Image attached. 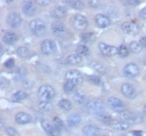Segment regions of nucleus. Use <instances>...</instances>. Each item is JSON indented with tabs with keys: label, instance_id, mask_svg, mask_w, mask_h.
Returning a JSON list of instances; mask_svg holds the SVG:
<instances>
[{
	"label": "nucleus",
	"instance_id": "7",
	"mask_svg": "<svg viewBox=\"0 0 146 136\" xmlns=\"http://www.w3.org/2000/svg\"><path fill=\"white\" fill-rule=\"evenodd\" d=\"M41 50L44 54H52L56 51V44L52 39H46L42 43Z\"/></svg>",
	"mask_w": 146,
	"mask_h": 136
},
{
	"label": "nucleus",
	"instance_id": "44",
	"mask_svg": "<svg viewBox=\"0 0 146 136\" xmlns=\"http://www.w3.org/2000/svg\"><path fill=\"white\" fill-rule=\"evenodd\" d=\"M140 17L142 19H144V20H146V7L145 9H143L140 12Z\"/></svg>",
	"mask_w": 146,
	"mask_h": 136
},
{
	"label": "nucleus",
	"instance_id": "13",
	"mask_svg": "<svg viewBox=\"0 0 146 136\" xmlns=\"http://www.w3.org/2000/svg\"><path fill=\"white\" fill-rule=\"evenodd\" d=\"M95 23L98 27L100 28H106L108 26H110L111 24V20H110L109 17L102 15V14H99V15H96L95 17Z\"/></svg>",
	"mask_w": 146,
	"mask_h": 136
},
{
	"label": "nucleus",
	"instance_id": "33",
	"mask_svg": "<svg viewBox=\"0 0 146 136\" xmlns=\"http://www.w3.org/2000/svg\"><path fill=\"white\" fill-rule=\"evenodd\" d=\"M67 4L72 7V9H82L84 7V2L82 1H78V0H74V1H67Z\"/></svg>",
	"mask_w": 146,
	"mask_h": 136
},
{
	"label": "nucleus",
	"instance_id": "30",
	"mask_svg": "<svg viewBox=\"0 0 146 136\" xmlns=\"http://www.w3.org/2000/svg\"><path fill=\"white\" fill-rule=\"evenodd\" d=\"M52 124H53V126L55 127V129L58 131H63L65 129V125H64V122L62 121L60 118H53V120H52Z\"/></svg>",
	"mask_w": 146,
	"mask_h": 136
},
{
	"label": "nucleus",
	"instance_id": "1",
	"mask_svg": "<svg viewBox=\"0 0 146 136\" xmlns=\"http://www.w3.org/2000/svg\"><path fill=\"white\" fill-rule=\"evenodd\" d=\"M86 109H87L89 112L98 115L104 112V110H106V105H104V103L101 100L95 99V100H91L90 102L87 103Z\"/></svg>",
	"mask_w": 146,
	"mask_h": 136
},
{
	"label": "nucleus",
	"instance_id": "41",
	"mask_svg": "<svg viewBox=\"0 0 146 136\" xmlns=\"http://www.w3.org/2000/svg\"><path fill=\"white\" fill-rule=\"evenodd\" d=\"M4 67H5L6 69H12V68H14L15 67V60H14L13 58L7 59V60L4 62Z\"/></svg>",
	"mask_w": 146,
	"mask_h": 136
},
{
	"label": "nucleus",
	"instance_id": "31",
	"mask_svg": "<svg viewBox=\"0 0 146 136\" xmlns=\"http://www.w3.org/2000/svg\"><path fill=\"white\" fill-rule=\"evenodd\" d=\"M58 106H60L63 110H65V111H69V110L72 109V104H71V102L66 100V99H63V100L60 101Z\"/></svg>",
	"mask_w": 146,
	"mask_h": 136
},
{
	"label": "nucleus",
	"instance_id": "40",
	"mask_svg": "<svg viewBox=\"0 0 146 136\" xmlns=\"http://www.w3.org/2000/svg\"><path fill=\"white\" fill-rule=\"evenodd\" d=\"M5 132L7 133V135L9 136H20L18 132H17V130L14 129V128H12V127L5 128Z\"/></svg>",
	"mask_w": 146,
	"mask_h": 136
},
{
	"label": "nucleus",
	"instance_id": "52",
	"mask_svg": "<svg viewBox=\"0 0 146 136\" xmlns=\"http://www.w3.org/2000/svg\"><path fill=\"white\" fill-rule=\"evenodd\" d=\"M104 136H107V135H104Z\"/></svg>",
	"mask_w": 146,
	"mask_h": 136
},
{
	"label": "nucleus",
	"instance_id": "50",
	"mask_svg": "<svg viewBox=\"0 0 146 136\" xmlns=\"http://www.w3.org/2000/svg\"><path fill=\"white\" fill-rule=\"evenodd\" d=\"M144 114L146 115V106H145V107H144Z\"/></svg>",
	"mask_w": 146,
	"mask_h": 136
},
{
	"label": "nucleus",
	"instance_id": "2",
	"mask_svg": "<svg viewBox=\"0 0 146 136\" xmlns=\"http://www.w3.org/2000/svg\"><path fill=\"white\" fill-rule=\"evenodd\" d=\"M29 28H31V32L36 36H42L46 32L45 23L42 20H34V21H31V24H29Z\"/></svg>",
	"mask_w": 146,
	"mask_h": 136
},
{
	"label": "nucleus",
	"instance_id": "38",
	"mask_svg": "<svg viewBox=\"0 0 146 136\" xmlns=\"http://www.w3.org/2000/svg\"><path fill=\"white\" fill-rule=\"evenodd\" d=\"M91 66H92V68L96 71V72H98V73H104V67H102L99 62H97V61H93V62L91 64Z\"/></svg>",
	"mask_w": 146,
	"mask_h": 136
},
{
	"label": "nucleus",
	"instance_id": "15",
	"mask_svg": "<svg viewBox=\"0 0 146 136\" xmlns=\"http://www.w3.org/2000/svg\"><path fill=\"white\" fill-rule=\"evenodd\" d=\"M51 30L53 32V34L55 35H63L65 34L66 32V27H65L64 23H62V22H54V23H52L51 25Z\"/></svg>",
	"mask_w": 146,
	"mask_h": 136
},
{
	"label": "nucleus",
	"instance_id": "18",
	"mask_svg": "<svg viewBox=\"0 0 146 136\" xmlns=\"http://www.w3.org/2000/svg\"><path fill=\"white\" fill-rule=\"evenodd\" d=\"M66 15H67V9L64 6H56L51 12V16L54 19H63Z\"/></svg>",
	"mask_w": 146,
	"mask_h": 136
},
{
	"label": "nucleus",
	"instance_id": "12",
	"mask_svg": "<svg viewBox=\"0 0 146 136\" xmlns=\"http://www.w3.org/2000/svg\"><path fill=\"white\" fill-rule=\"evenodd\" d=\"M122 30L128 34H137L139 31L137 24H135L134 22H124L121 26Z\"/></svg>",
	"mask_w": 146,
	"mask_h": 136
},
{
	"label": "nucleus",
	"instance_id": "14",
	"mask_svg": "<svg viewBox=\"0 0 146 136\" xmlns=\"http://www.w3.org/2000/svg\"><path fill=\"white\" fill-rule=\"evenodd\" d=\"M42 127L46 133L48 134V136H60V131L56 130L53 125L49 124V123H47V122H45V121H43Z\"/></svg>",
	"mask_w": 146,
	"mask_h": 136
},
{
	"label": "nucleus",
	"instance_id": "45",
	"mask_svg": "<svg viewBox=\"0 0 146 136\" xmlns=\"http://www.w3.org/2000/svg\"><path fill=\"white\" fill-rule=\"evenodd\" d=\"M140 44L143 48L146 49V36H144V37H142V39H140Z\"/></svg>",
	"mask_w": 146,
	"mask_h": 136
},
{
	"label": "nucleus",
	"instance_id": "25",
	"mask_svg": "<svg viewBox=\"0 0 146 136\" xmlns=\"http://www.w3.org/2000/svg\"><path fill=\"white\" fill-rule=\"evenodd\" d=\"M64 91L66 94L71 95V94H73V93L75 94L76 91H77V89H76V85L74 84V83H72V82H70V81H67L64 84Z\"/></svg>",
	"mask_w": 146,
	"mask_h": 136
},
{
	"label": "nucleus",
	"instance_id": "34",
	"mask_svg": "<svg viewBox=\"0 0 146 136\" xmlns=\"http://www.w3.org/2000/svg\"><path fill=\"white\" fill-rule=\"evenodd\" d=\"M88 80L95 85H102L104 84V82H102V80H101L100 77H98V76H96V75L88 76Z\"/></svg>",
	"mask_w": 146,
	"mask_h": 136
},
{
	"label": "nucleus",
	"instance_id": "49",
	"mask_svg": "<svg viewBox=\"0 0 146 136\" xmlns=\"http://www.w3.org/2000/svg\"><path fill=\"white\" fill-rule=\"evenodd\" d=\"M38 4H48V1H36Z\"/></svg>",
	"mask_w": 146,
	"mask_h": 136
},
{
	"label": "nucleus",
	"instance_id": "46",
	"mask_svg": "<svg viewBox=\"0 0 146 136\" xmlns=\"http://www.w3.org/2000/svg\"><path fill=\"white\" fill-rule=\"evenodd\" d=\"M23 85L25 87H31L33 86V83L31 81H23Z\"/></svg>",
	"mask_w": 146,
	"mask_h": 136
},
{
	"label": "nucleus",
	"instance_id": "39",
	"mask_svg": "<svg viewBox=\"0 0 146 136\" xmlns=\"http://www.w3.org/2000/svg\"><path fill=\"white\" fill-rule=\"evenodd\" d=\"M25 74H26V72H25L24 69H22V68H20V69H18V71H17V73H16V79H18V80H22V79L25 77Z\"/></svg>",
	"mask_w": 146,
	"mask_h": 136
},
{
	"label": "nucleus",
	"instance_id": "19",
	"mask_svg": "<svg viewBox=\"0 0 146 136\" xmlns=\"http://www.w3.org/2000/svg\"><path fill=\"white\" fill-rule=\"evenodd\" d=\"M16 122L20 125L27 124V123L31 122V116L26 112H19L18 114L16 115Z\"/></svg>",
	"mask_w": 146,
	"mask_h": 136
},
{
	"label": "nucleus",
	"instance_id": "3",
	"mask_svg": "<svg viewBox=\"0 0 146 136\" xmlns=\"http://www.w3.org/2000/svg\"><path fill=\"white\" fill-rule=\"evenodd\" d=\"M38 95L42 101H49L54 97V89L50 85H43L40 87Z\"/></svg>",
	"mask_w": 146,
	"mask_h": 136
},
{
	"label": "nucleus",
	"instance_id": "23",
	"mask_svg": "<svg viewBox=\"0 0 146 136\" xmlns=\"http://www.w3.org/2000/svg\"><path fill=\"white\" fill-rule=\"evenodd\" d=\"M76 54H78L82 57H87L90 54V49L86 45H78L76 48Z\"/></svg>",
	"mask_w": 146,
	"mask_h": 136
},
{
	"label": "nucleus",
	"instance_id": "51",
	"mask_svg": "<svg viewBox=\"0 0 146 136\" xmlns=\"http://www.w3.org/2000/svg\"><path fill=\"white\" fill-rule=\"evenodd\" d=\"M120 136H126V135H120Z\"/></svg>",
	"mask_w": 146,
	"mask_h": 136
},
{
	"label": "nucleus",
	"instance_id": "35",
	"mask_svg": "<svg viewBox=\"0 0 146 136\" xmlns=\"http://www.w3.org/2000/svg\"><path fill=\"white\" fill-rule=\"evenodd\" d=\"M129 49L131 50V52L134 53H139L142 50V46H141L140 43L138 42H131V45H129Z\"/></svg>",
	"mask_w": 146,
	"mask_h": 136
},
{
	"label": "nucleus",
	"instance_id": "32",
	"mask_svg": "<svg viewBox=\"0 0 146 136\" xmlns=\"http://www.w3.org/2000/svg\"><path fill=\"white\" fill-rule=\"evenodd\" d=\"M118 54L121 56V57H126L129 54V49L127 48L126 45H121L118 48Z\"/></svg>",
	"mask_w": 146,
	"mask_h": 136
},
{
	"label": "nucleus",
	"instance_id": "37",
	"mask_svg": "<svg viewBox=\"0 0 146 136\" xmlns=\"http://www.w3.org/2000/svg\"><path fill=\"white\" fill-rule=\"evenodd\" d=\"M17 53H18L19 56H21V57H26L28 56L29 54V51H28L27 48H25V47H19L17 49Z\"/></svg>",
	"mask_w": 146,
	"mask_h": 136
},
{
	"label": "nucleus",
	"instance_id": "8",
	"mask_svg": "<svg viewBox=\"0 0 146 136\" xmlns=\"http://www.w3.org/2000/svg\"><path fill=\"white\" fill-rule=\"evenodd\" d=\"M139 67H138L136 64H128L124 67V75L127 77V78H135L136 76H138L139 74Z\"/></svg>",
	"mask_w": 146,
	"mask_h": 136
},
{
	"label": "nucleus",
	"instance_id": "29",
	"mask_svg": "<svg viewBox=\"0 0 146 136\" xmlns=\"http://www.w3.org/2000/svg\"><path fill=\"white\" fill-rule=\"evenodd\" d=\"M82 56H79L78 54H71L68 56V64H78L82 62Z\"/></svg>",
	"mask_w": 146,
	"mask_h": 136
},
{
	"label": "nucleus",
	"instance_id": "42",
	"mask_svg": "<svg viewBox=\"0 0 146 136\" xmlns=\"http://www.w3.org/2000/svg\"><path fill=\"white\" fill-rule=\"evenodd\" d=\"M7 86H9V80H6V79H4V78H1V88L4 89V88H6Z\"/></svg>",
	"mask_w": 146,
	"mask_h": 136
},
{
	"label": "nucleus",
	"instance_id": "21",
	"mask_svg": "<svg viewBox=\"0 0 146 136\" xmlns=\"http://www.w3.org/2000/svg\"><path fill=\"white\" fill-rule=\"evenodd\" d=\"M82 132L85 136H98L99 135V129L94 126H86L82 129Z\"/></svg>",
	"mask_w": 146,
	"mask_h": 136
},
{
	"label": "nucleus",
	"instance_id": "4",
	"mask_svg": "<svg viewBox=\"0 0 146 136\" xmlns=\"http://www.w3.org/2000/svg\"><path fill=\"white\" fill-rule=\"evenodd\" d=\"M66 79H67V81H70L75 85H77L82 82V75L77 70H70L66 74Z\"/></svg>",
	"mask_w": 146,
	"mask_h": 136
},
{
	"label": "nucleus",
	"instance_id": "20",
	"mask_svg": "<svg viewBox=\"0 0 146 136\" xmlns=\"http://www.w3.org/2000/svg\"><path fill=\"white\" fill-rule=\"evenodd\" d=\"M80 121H82V118L78 113H73V114L69 115V118L67 120V123L70 127H77L79 124H80Z\"/></svg>",
	"mask_w": 146,
	"mask_h": 136
},
{
	"label": "nucleus",
	"instance_id": "5",
	"mask_svg": "<svg viewBox=\"0 0 146 136\" xmlns=\"http://www.w3.org/2000/svg\"><path fill=\"white\" fill-rule=\"evenodd\" d=\"M108 105H109L113 110H115L116 112H118V113L124 111V108H125L124 103L122 102L120 99H118V98H114V97L110 98L109 100H108Z\"/></svg>",
	"mask_w": 146,
	"mask_h": 136
},
{
	"label": "nucleus",
	"instance_id": "16",
	"mask_svg": "<svg viewBox=\"0 0 146 136\" xmlns=\"http://www.w3.org/2000/svg\"><path fill=\"white\" fill-rule=\"evenodd\" d=\"M36 6H35L34 2L31 1H26V2L23 3V6H22V12H24L26 16H33L36 14Z\"/></svg>",
	"mask_w": 146,
	"mask_h": 136
},
{
	"label": "nucleus",
	"instance_id": "26",
	"mask_svg": "<svg viewBox=\"0 0 146 136\" xmlns=\"http://www.w3.org/2000/svg\"><path fill=\"white\" fill-rule=\"evenodd\" d=\"M28 97V94L26 93V91H17V93H15V94L12 96V99L14 101H17V102H20V101H23L24 99H26V98Z\"/></svg>",
	"mask_w": 146,
	"mask_h": 136
},
{
	"label": "nucleus",
	"instance_id": "47",
	"mask_svg": "<svg viewBox=\"0 0 146 136\" xmlns=\"http://www.w3.org/2000/svg\"><path fill=\"white\" fill-rule=\"evenodd\" d=\"M133 135H135V136H142V132H141V131H134V132H133Z\"/></svg>",
	"mask_w": 146,
	"mask_h": 136
},
{
	"label": "nucleus",
	"instance_id": "11",
	"mask_svg": "<svg viewBox=\"0 0 146 136\" xmlns=\"http://www.w3.org/2000/svg\"><path fill=\"white\" fill-rule=\"evenodd\" d=\"M121 93L124 95L126 98H129V99H133V98L136 97V89L131 84H128V83H124V84L121 86Z\"/></svg>",
	"mask_w": 146,
	"mask_h": 136
},
{
	"label": "nucleus",
	"instance_id": "9",
	"mask_svg": "<svg viewBox=\"0 0 146 136\" xmlns=\"http://www.w3.org/2000/svg\"><path fill=\"white\" fill-rule=\"evenodd\" d=\"M7 23L13 28L20 27V25L22 23L21 16L19 15L18 12H12V14H9V17H7Z\"/></svg>",
	"mask_w": 146,
	"mask_h": 136
},
{
	"label": "nucleus",
	"instance_id": "24",
	"mask_svg": "<svg viewBox=\"0 0 146 136\" xmlns=\"http://www.w3.org/2000/svg\"><path fill=\"white\" fill-rule=\"evenodd\" d=\"M97 118L99 121L102 123L104 125H107V126H110V125L113 124V118L111 115L109 114H106V113H101V114H98L97 115Z\"/></svg>",
	"mask_w": 146,
	"mask_h": 136
},
{
	"label": "nucleus",
	"instance_id": "43",
	"mask_svg": "<svg viewBox=\"0 0 146 136\" xmlns=\"http://www.w3.org/2000/svg\"><path fill=\"white\" fill-rule=\"evenodd\" d=\"M89 4H90L91 6H93L94 9H98L100 3L98 2V1H89Z\"/></svg>",
	"mask_w": 146,
	"mask_h": 136
},
{
	"label": "nucleus",
	"instance_id": "27",
	"mask_svg": "<svg viewBox=\"0 0 146 136\" xmlns=\"http://www.w3.org/2000/svg\"><path fill=\"white\" fill-rule=\"evenodd\" d=\"M40 109L44 112H50L53 109V105L49 101H42V102L39 104Z\"/></svg>",
	"mask_w": 146,
	"mask_h": 136
},
{
	"label": "nucleus",
	"instance_id": "28",
	"mask_svg": "<svg viewBox=\"0 0 146 136\" xmlns=\"http://www.w3.org/2000/svg\"><path fill=\"white\" fill-rule=\"evenodd\" d=\"M128 128H129V124H128L127 122H118V123H116L114 126H113V129L114 130H117V131H124V130H127Z\"/></svg>",
	"mask_w": 146,
	"mask_h": 136
},
{
	"label": "nucleus",
	"instance_id": "22",
	"mask_svg": "<svg viewBox=\"0 0 146 136\" xmlns=\"http://www.w3.org/2000/svg\"><path fill=\"white\" fill-rule=\"evenodd\" d=\"M73 100L77 105H82L86 101V95L82 91H77L73 96Z\"/></svg>",
	"mask_w": 146,
	"mask_h": 136
},
{
	"label": "nucleus",
	"instance_id": "6",
	"mask_svg": "<svg viewBox=\"0 0 146 136\" xmlns=\"http://www.w3.org/2000/svg\"><path fill=\"white\" fill-rule=\"evenodd\" d=\"M72 25L78 30H84L88 26V21L84 16L75 15L72 18Z\"/></svg>",
	"mask_w": 146,
	"mask_h": 136
},
{
	"label": "nucleus",
	"instance_id": "17",
	"mask_svg": "<svg viewBox=\"0 0 146 136\" xmlns=\"http://www.w3.org/2000/svg\"><path fill=\"white\" fill-rule=\"evenodd\" d=\"M17 41H18V35L15 32L7 31L3 35V42L7 44V45H14V44L17 43Z\"/></svg>",
	"mask_w": 146,
	"mask_h": 136
},
{
	"label": "nucleus",
	"instance_id": "10",
	"mask_svg": "<svg viewBox=\"0 0 146 136\" xmlns=\"http://www.w3.org/2000/svg\"><path fill=\"white\" fill-rule=\"evenodd\" d=\"M99 49L100 51L104 53V55H108V56H114V55L118 54V48H116L114 46L108 45V44H104V43H99Z\"/></svg>",
	"mask_w": 146,
	"mask_h": 136
},
{
	"label": "nucleus",
	"instance_id": "48",
	"mask_svg": "<svg viewBox=\"0 0 146 136\" xmlns=\"http://www.w3.org/2000/svg\"><path fill=\"white\" fill-rule=\"evenodd\" d=\"M131 4H134V5H138V4H140L141 1H131Z\"/></svg>",
	"mask_w": 146,
	"mask_h": 136
},
{
	"label": "nucleus",
	"instance_id": "36",
	"mask_svg": "<svg viewBox=\"0 0 146 136\" xmlns=\"http://www.w3.org/2000/svg\"><path fill=\"white\" fill-rule=\"evenodd\" d=\"M80 39L85 43H90L94 41V34H80Z\"/></svg>",
	"mask_w": 146,
	"mask_h": 136
}]
</instances>
